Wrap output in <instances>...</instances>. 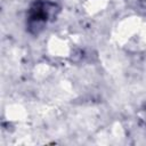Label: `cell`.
<instances>
[{
  "label": "cell",
  "mask_w": 146,
  "mask_h": 146,
  "mask_svg": "<svg viewBox=\"0 0 146 146\" xmlns=\"http://www.w3.org/2000/svg\"><path fill=\"white\" fill-rule=\"evenodd\" d=\"M46 2H36L30 11V24L32 26L41 27L48 19L49 9L46 7Z\"/></svg>",
  "instance_id": "1"
}]
</instances>
